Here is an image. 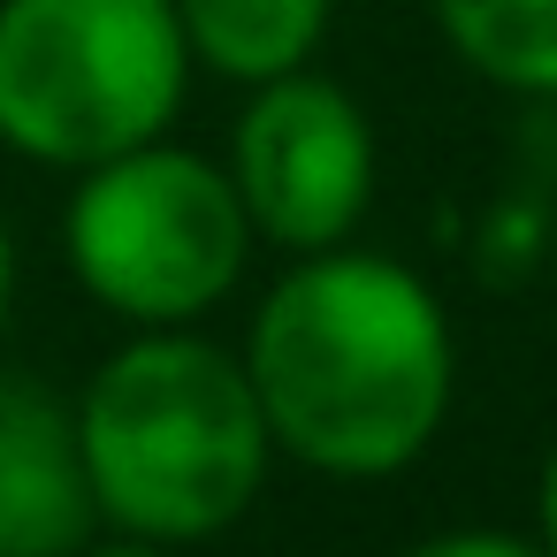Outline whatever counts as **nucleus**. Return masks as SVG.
<instances>
[{
	"instance_id": "nucleus-13",
	"label": "nucleus",
	"mask_w": 557,
	"mask_h": 557,
	"mask_svg": "<svg viewBox=\"0 0 557 557\" xmlns=\"http://www.w3.org/2000/svg\"><path fill=\"white\" fill-rule=\"evenodd\" d=\"M549 268H557V237H549Z\"/></svg>"
},
{
	"instance_id": "nucleus-12",
	"label": "nucleus",
	"mask_w": 557,
	"mask_h": 557,
	"mask_svg": "<svg viewBox=\"0 0 557 557\" xmlns=\"http://www.w3.org/2000/svg\"><path fill=\"white\" fill-rule=\"evenodd\" d=\"M77 557H176V549H161V542H131V534H100V542L77 549Z\"/></svg>"
},
{
	"instance_id": "nucleus-1",
	"label": "nucleus",
	"mask_w": 557,
	"mask_h": 557,
	"mask_svg": "<svg viewBox=\"0 0 557 557\" xmlns=\"http://www.w3.org/2000/svg\"><path fill=\"white\" fill-rule=\"evenodd\" d=\"M275 458L329 481L412 473L458 397V336L420 268L359 245L298 252L237 344Z\"/></svg>"
},
{
	"instance_id": "nucleus-7",
	"label": "nucleus",
	"mask_w": 557,
	"mask_h": 557,
	"mask_svg": "<svg viewBox=\"0 0 557 557\" xmlns=\"http://www.w3.org/2000/svg\"><path fill=\"white\" fill-rule=\"evenodd\" d=\"M184 47L222 85H268L321 62V39L336 24V0H176Z\"/></svg>"
},
{
	"instance_id": "nucleus-2",
	"label": "nucleus",
	"mask_w": 557,
	"mask_h": 557,
	"mask_svg": "<svg viewBox=\"0 0 557 557\" xmlns=\"http://www.w3.org/2000/svg\"><path fill=\"white\" fill-rule=\"evenodd\" d=\"M70 428L100 527L161 549L230 534L275 473L245 359L199 329H131L85 374Z\"/></svg>"
},
{
	"instance_id": "nucleus-8",
	"label": "nucleus",
	"mask_w": 557,
	"mask_h": 557,
	"mask_svg": "<svg viewBox=\"0 0 557 557\" xmlns=\"http://www.w3.org/2000/svg\"><path fill=\"white\" fill-rule=\"evenodd\" d=\"M428 16L481 85L557 108V0H428Z\"/></svg>"
},
{
	"instance_id": "nucleus-11",
	"label": "nucleus",
	"mask_w": 557,
	"mask_h": 557,
	"mask_svg": "<svg viewBox=\"0 0 557 557\" xmlns=\"http://www.w3.org/2000/svg\"><path fill=\"white\" fill-rule=\"evenodd\" d=\"M9 321H16V237H9V214H0V344H9Z\"/></svg>"
},
{
	"instance_id": "nucleus-6",
	"label": "nucleus",
	"mask_w": 557,
	"mask_h": 557,
	"mask_svg": "<svg viewBox=\"0 0 557 557\" xmlns=\"http://www.w3.org/2000/svg\"><path fill=\"white\" fill-rule=\"evenodd\" d=\"M100 534L70 405L39 382H0V557H77Z\"/></svg>"
},
{
	"instance_id": "nucleus-3",
	"label": "nucleus",
	"mask_w": 557,
	"mask_h": 557,
	"mask_svg": "<svg viewBox=\"0 0 557 557\" xmlns=\"http://www.w3.org/2000/svg\"><path fill=\"white\" fill-rule=\"evenodd\" d=\"M176 0H0V146L77 176L176 131L191 100Z\"/></svg>"
},
{
	"instance_id": "nucleus-9",
	"label": "nucleus",
	"mask_w": 557,
	"mask_h": 557,
	"mask_svg": "<svg viewBox=\"0 0 557 557\" xmlns=\"http://www.w3.org/2000/svg\"><path fill=\"white\" fill-rule=\"evenodd\" d=\"M397 557H549V549H542V534H511V527H443Z\"/></svg>"
},
{
	"instance_id": "nucleus-4",
	"label": "nucleus",
	"mask_w": 557,
	"mask_h": 557,
	"mask_svg": "<svg viewBox=\"0 0 557 557\" xmlns=\"http://www.w3.org/2000/svg\"><path fill=\"white\" fill-rule=\"evenodd\" d=\"M252 222L214 153L153 138L70 176L62 260L85 298L131 329L207 321L252 268Z\"/></svg>"
},
{
	"instance_id": "nucleus-10",
	"label": "nucleus",
	"mask_w": 557,
	"mask_h": 557,
	"mask_svg": "<svg viewBox=\"0 0 557 557\" xmlns=\"http://www.w3.org/2000/svg\"><path fill=\"white\" fill-rule=\"evenodd\" d=\"M534 534H542V549L557 557V435H549L542 473H534Z\"/></svg>"
},
{
	"instance_id": "nucleus-5",
	"label": "nucleus",
	"mask_w": 557,
	"mask_h": 557,
	"mask_svg": "<svg viewBox=\"0 0 557 557\" xmlns=\"http://www.w3.org/2000/svg\"><path fill=\"white\" fill-rule=\"evenodd\" d=\"M222 169L237 184L252 237L298 260V252H329V245L359 237L382 153H374L367 108L336 77L290 70V77L245 85Z\"/></svg>"
}]
</instances>
